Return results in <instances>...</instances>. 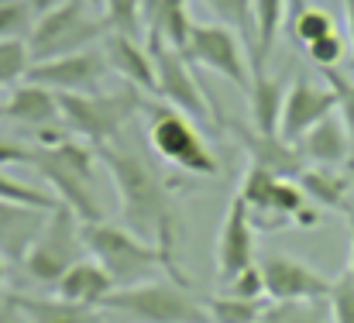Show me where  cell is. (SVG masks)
I'll return each mask as SVG.
<instances>
[{"instance_id": "obj_33", "label": "cell", "mask_w": 354, "mask_h": 323, "mask_svg": "<svg viewBox=\"0 0 354 323\" xmlns=\"http://www.w3.org/2000/svg\"><path fill=\"white\" fill-rule=\"evenodd\" d=\"M327 306H330V320L334 323H354V275L351 272H344L330 286Z\"/></svg>"}, {"instance_id": "obj_39", "label": "cell", "mask_w": 354, "mask_h": 323, "mask_svg": "<svg viewBox=\"0 0 354 323\" xmlns=\"http://www.w3.org/2000/svg\"><path fill=\"white\" fill-rule=\"evenodd\" d=\"M24 3H28V7H31V10H35V14L41 17V14H48L52 7H59L62 0H24Z\"/></svg>"}, {"instance_id": "obj_4", "label": "cell", "mask_w": 354, "mask_h": 323, "mask_svg": "<svg viewBox=\"0 0 354 323\" xmlns=\"http://www.w3.org/2000/svg\"><path fill=\"white\" fill-rule=\"evenodd\" d=\"M55 97H59V113L69 124V131L93 148L124 138V127L145 104L141 90L134 86H124L114 93L100 90V93H55Z\"/></svg>"}, {"instance_id": "obj_36", "label": "cell", "mask_w": 354, "mask_h": 323, "mask_svg": "<svg viewBox=\"0 0 354 323\" xmlns=\"http://www.w3.org/2000/svg\"><path fill=\"white\" fill-rule=\"evenodd\" d=\"M31 145H21L14 138H0V165H31Z\"/></svg>"}, {"instance_id": "obj_30", "label": "cell", "mask_w": 354, "mask_h": 323, "mask_svg": "<svg viewBox=\"0 0 354 323\" xmlns=\"http://www.w3.org/2000/svg\"><path fill=\"white\" fill-rule=\"evenodd\" d=\"M0 200H7V203H21V207H31V210H41V214H48V210L59 203L52 193L35 190V186H28V183H17V179L7 176L3 169H0Z\"/></svg>"}, {"instance_id": "obj_16", "label": "cell", "mask_w": 354, "mask_h": 323, "mask_svg": "<svg viewBox=\"0 0 354 323\" xmlns=\"http://www.w3.org/2000/svg\"><path fill=\"white\" fill-rule=\"evenodd\" d=\"M100 45H104V55H107L114 76H120L127 86H134V90H141V93L158 97L155 62H151V52H148V45H145L141 38L120 35V31H107V38H104Z\"/></svg>"}, {"instance_id": "obj_9", "label": "cell", "mask_w": 354, "mask_h": 323, "mask_svg": "<svg viewBox=\"0 0 354 323\" xmlns=\"http://www.w3.org/2000/svg\"><path fill=\"white\" fill-rule=\"evenodd\" d=\"M145 45H148L151 62H155L158 97H162L169 107H176L179 113H186L189 120L217 124V127H221L217 113H214L207 93H203V86H200V80H196V73H193V62H189L179 48L165 45L162 38H145Z\"/></svg>"}, {"instance_id": "obj_47", "label": "cell", "mask_w": 354, "mask_h": 323, "mask_svg": "<svg viewBox=\"0 0 354 323\" xmlns=\"http://www.w3.org/2000/svg\"><path fill=\"white\" fill-rule=\"evenodd\" d=\"M0 120H3V104H0Z\"/></svg>"}, {"instance_id": "obj_38", "label": "cell", "mask_w": 354, "mask_h": 323, "mask_svg": "<svg viewBox=\"0 0 354 323\" xmlns=\"http://www.w3.org/2000/svg\"><path fill=\"white\" fill-rule=\"evenodd\" d=\"M0 323H24V317L17 313V306L10 299H3V306H0Z\"/></svg>"}, {"instance_id": "obj_29", "label": "cell", "mask_w": 354, "mask_h": 323, "mask_svg": "<svg viewBox=\"0 0 354 323\" xmlns=\"http://www.w3.org/2000/svg\"><path fill=\"white\" fill-rule=\"evenodd\" d=\"M38 14L24 0H0V41H28Z\"/></svg>"}, {"instance_id": "obj_34", "label": "cell", "mask_w": 354, "mask_h": 323, "mask_svg": "<svg viewBox=\"0 0 354 323\" xmlns=\"http://www.w3.org/2000/svg\"><path fill=\"white\" fill-rule=\"evenodd\" d=\"M224 293H227V296H237V299H265V279H261L258 261L248 265L244 272H237L231 282H224Z\"/></svg>"}, {"instance_id": "obj_46", "label": "cell", "mask_w": 354, "mask_h": 323, "mask_svg": "<svg viewBox=\"0 0 354 323\" xmlns=\"http://www.w3.org/2000/svg\"><path fill=\"white\" fill-rule=\"evenodd\" d=\"M348 220H351V227H354V210H351V214H348Z\"/></svg>"}, {"instance_id": "obj_37", "label": "cell", "mask_w": 354, "mask_h": 323, "mask_svg": "<svg viewBox=\"0 0 354 323\" xmlns=\"http://www.w3.org/2000/svg\"><path fill=\"white\" fill-rule=\"evenodd\" d=\"M320 223H324V216H320L317 207H303V210L296 214V220H292V227H306V230H313V227H320Z\"/></svg>"}, {"instance_id": "obj_41", "label": "cell", "mask_w": 354, "mask_h": 323, "mask_svg": "<svg viewBox=\"0 0 354 323\" xmlns=\"http://www.w3.org/2000/svg\"><path fill=\"white\" fill-rule=\"evenodd\" d=\"M344 14H348V35H351V48H354V0H344Z\"/></svg>"}, {"instance_id": "obj_11", "label": "cell", "mask_w": 354, "mask_h": 323, "mask_svg": "<svg viewBox=\"0 0 354 323\" xmlns=\"http://www.w3.org/2000/svg\"><path fill=\"white\" fill-rule=\"evenodd\" d=\"M107 76H111V62H107L104 48H97V45L73 52V55L31 62V69H28V83H38L52 93H100Z\"/></svg>"}, {"instance_id": "obj_25", "label": "cell", "mask_w": 354, "mask_h": 323, "mask_svg": "<svg viewBox=\"0 0 354 323\" xmlns=\"http://www.w3.org/2000/svg\"><path fill=\"white\" fill-rule=\"evenodd\" d=\"M258 323H334V320H330L327 299H286V303L268 299V306L261 310Z\"/></svg>"}, {"instance_id": "obj_24", "label": "cell", "mask_w": 354, "mask_h": 323, "mask_svg": "<svg viewBox=\"0 0 354 323\" xmlns=\"http://www.w3.org/2000/svg\"><path fill=\"white\" fill-rule=\"evenodd\" d=\"M289 0H254V52H251V69H265L268 55L279 41V31L286 24Z\"/></svg>"}, {"instance_id": "obj_26", "label": "cell", "mask_w": 354, "mask_h": 323, "mask_svg": "<svg viewBox=\"0 0 354 323\" xmlns=\"http://www.w3.org/2000/svg\"><path fill=\"white\" fill-rule=\"evenodd\" d=\"M203 306L210 313V323H258L261 310L268 306L265 299H237V296H203Z\"/></svg>"}, {"instance_id": "obj_12", "label": "cell", "mask_w": 354, "mask_h": 323, "mask_svg": "<svg viewBox=\"0 0 354 323\" xmlns=\"http://www.w3.org/2000/svg\"><path fill=\"white\" fill-rule=\"evenodd\" d=\"M258 268H261V279H265V296L275 299V303H286V299H327L330 286H334L313 265H306L299 258H289V255H275V251L261 255Z\"/></svg>"}, {"instance_id": "obj_40", "label": "cell", "mask_w": 354, "mask_h": 323, "mask_svg": "<svg viewBox=\"0 0 354 323\" xmlns=\"http://www.w3.org/2000/svg\"><path fill=\"white\" fill-rule=\"evenodd\" d=\"M341 172H344V179H348V186H351V196H354V151H351V158L341 165Z\"/></svg>"}, {"instance_id": "obj_20", "label": "cell", "mask_w": 354, "mask_h": 323, "mask_svg": "<svg viewBox=\"0 0 354 323\" xmlns=\"http://www.w3.org/2000/svg\"><path fill=\"white\" fill-rule=\"evenodd\" d=\"M296 183L306 193V200H313L324 210H334V214H351L354 210L351 186H348L341 165L337 169H330V165H306L296 176Z\"/></svg>"}, {"instance_id": "obj_42", "label": "cell", "mask_w": 354, "mask_h": 323, "mask_svg": "<svg viewBox=\"0 0 354 323\" xmlns=\"http://www.w3.org/2000/svg\"><path fill=\"white\" fill-rule=\"evenodd\" d=\"M303 7H306V3H303V0H289V14H292V17H296V14H299V10H303ZM292 17H289V21H292Z\"/></svg>"}, {"instance_id": "obj_5", "label": "cell", "mask_w": 354, "mask_h": 323, "mask_svg": "<svg viewBox=\"0 0 354 323\" xmlns=\"http://www.w3.org/2000/svg\"><path fill=\"white\" fill-rule=\"evenodd\" d=\"M83 251H86V244H83V220L73 214L69 207L55 203L45 214L35 241L28 244V251L21 258V268H24V275L31 282H38L45 289H55L59 279L83 258Z\"/></svg>"}, {"instance_id": "obj_19", "label": "cell", "mask_w": 354, "mask_h": 323, "mask_svg": "<svg viewBox=\"0 0 354 323\" xmlns=\"http://www.w3.org/2000/svg\"><path fill=\"white\" fill-rule=\"evenodd\" d=\"M3 120H14L28 131H41L48 124H59L62 113H59V97L38 83H28L24 86H14L7 104H3Z\"/></svg>"}, {"instance_id": "obj_13", "label": "cell", "mask_w": 354, "mask_h": 323, "mask_svg": "<svg viewBox=\"0 0 354 323\" xmlns=\"http://www.w3.org/2000/svg\"><path fill=\"white\" fill-rule=\"evenodd\" d=\"M221 127H227L234 134V141L248 155V165H254V169H265L279 179H296L306 169V158L299 155V148L292 141H286L282 134H261L241 120H221Z\"/></svg>"}, {"instance_id": "obj_28", "label": "cell", "mask_w": 354, "mask_h": 323, "mask_svg": "<svg viewBox=\"0 0 354 323\" xmlns=\"http://www.w3.org/2000/svg\"><path fill=\"white\" fill-rule=\"evenodd\" d=\"M289 35H292L296 45L306 48V45H313V41L334 35V17H330L327 10H320V7H303V10L289 21Z\"/></svg>"}, {"instance_id": "obj_31", "label": "cell", "mask_w": 354, "mask_h": 323, "mask_svg": "<svg viewBox=\"0 0 354 323\" xmlns=\"http://www.w3.org/2000/svg\"><path fill=\"white\" fill-rule=\"evenodd\" d=\"M31 62H35V59H31L28 41H0V86L24 83Z\"/></svg>"}, {"instance_id": "obj_45", "label": "cell", "mask_w": 354, "mask_h": 323, "mask_svg": "<svg viewBox=\"0 0 354 323\" xmlns=\"http://www.w3.org/2000/svg\"><path fill=\"white\" fill-rule=\"evenodd\" d=\"M3 299H7V293H3V289H0V306H3Z\"/></svg>"}, {"instance_id": "obj_6", "label": "cell", "mask_w": 354, "mask_h": 323, "mask_svg": "<svg viewBox=\"0 0 354 323\" xmlns=\"http://www.w3.org/2000/svg\"><path fill=\"white\" fill-rule=\"evenodd\" d=\"M100 310L120 313L134 323H210L203 296H196L186 282H138L114 289Z\"/></svg>"}, {"instance_id": "obj_27", "label": "cell", "mask_w": 354, "mask_h": 323, "mask_svg": "<svg viewBox=\"0 0 354 323\" xmlns=\"http://www.w3.org/2000/svg\"><path fill=\"white\" fill-rule=\"evenodd\" d=\"M203 3L221 17V24L241 35L248 52H254V0H203Z\"/></svg>"}, {"instance_id": "obj_14", "label": "cell", "mask_w": 354, "mask_h": 323, "mask_svg": "<svg viewBox=\"0 0 354 323\" xmlns=\"http://www.w3.org/2000/svg\"><path fill=\"white\" fill-rule=\"evenodd\" d=\"M337 110V93L330 86L313 83L310 76H296L292 86L286 90V104H282V120H279V134L286 141H299L310 127H317L324 117H330Z\"/></svg>"}, {"instance_id": "obj_3", "label": "cell", "mask_w": 354, "mask_h": 323, "mask_svg": "<svg viewBox=\"0 0 354 323\" xmlns=\"http://www.w3.org/2000/svg\"><path fill=\"white\" fill-rule=\"evenodd\" d=\"M83 244H86L90 258L107 268V275L114 279L118 289L145 282L155 268H169L165 255L155 244H148L145 237H138L134 230H127L124 223H111V220L83 223Z\"/></svg>"}, {"instance_id": "obj_2", "label": "cell", "mask_w": 354, "mask_h": 323, "mask_svg": "<svg viewBox=\"0 0 354 323\" xmlns=\"http://www.w3.org/2000/svg\"><path fill=\"white\" fill-rule=\"evenodd\" d=\"M31 169L48 183L52 196L69 207L83 223H100L104 216V200L97 190V169L93 162L100 158L93 145L83 138H69L55 148H38L31 145Z\"/></svg>"}, {"instance_id": "obj_17", "label": "cell", "mask_w": 354, "mask_h": 323, "mask_svg": "<svg viewBox=\"0 0 354 323\" xmlns=\"http://www.w3.org/2000/svg\"><path fill=\"white\" fill-rule=\"evenodd\" d=\"M114 279L107 275V268L93 258H80L55 286V296L66 299V303H76V306H86V310H100L107 303V296L114 293Z\"/></svg>"}, {"instance_id": "obj_35", "label": "cell", "mask_w": 354, "mask_h": 323, "mask_svg": "<svg viewBox=\"0 0 354 323\" xmlns=\"http://www.w3.org/2000/svg\"><path fill=\"white\" fill-rule=\"evenodd\" d=\"M306 55H310V62L320 66V69H337V62L344 59V41H341V35L334 31V35H327V38L306 45Z\"/></svg>"}, {"instance_id": "obj_32", "label": "cell", "mask_w": 354, "mask_h": 323, "mask_svg": "<svg viewBox=\"0 0 354 323\" xmlns=\"http://www.w3.org/2000/svg\"><path fill=\"white\" fill-rule=\"evenodd\" d=\"M324 80L330 83V90L337 93V113L348 127V138H351V151H354V83L348 76H341L337 69H320Z\"/></svg>"}, {"instance_id": "obj_15", "label": "cell", "mask_w": 354, "mask_h": 323, "mask_svg": "<svg viewBox=\"0 0 354 323\" xmlns=\"http://www.w3.org/2000/svg\"><path fill=\"white\" fill-rule=\"evenodd\" d=\"M254 234L258 230L251 227L248 203L234 193V200L224 214V223H221V234H217V279H221V286L258 261L254 258Z\"/></svg>"}, {"instance_id": "obj_1", "label": "cell", "mask_w": 354, "mask_h": 323, "mask_svg": "<svg viewBox=\"0 0 354 323\" xmlns=\"http://www.w3.org/2000/svg\"><path fill=\"white\" fill-rule=\"evenodd\" d=\"M100 162L111 169L114 190H118L120 203V220L127 230H134L138 237H145L148 244H155L176 282H186L183 272L176 268V234H179V214H176V200H172V186L169 179L151 165V158L124 141H111L97 148Z\"/></svg>"}, {"instance_id": "obj_23", "label": "cell", "mask_w": 354, "mask_h": 323, "mask_svg": "<svg viewBox=\"0 0 354 323\" xmlns=\"http://www.w3.org/2000/svg\"><path fill=\"white\" fill-rule=\"evenodd\" d=\"M7 299L17 306L24 323H97L93 310L66 303L59 296H24V293H7Z\"/></svg>"}, {"instance_id": "obj_22", "label": "cell", "mask_w": 354, "mask_h": 323, "mask_svg": "<svg viewBox=\"0 0 354 323\" xmlns=\"http://www.w3.org/2000/svg\"><path fill=\"white\" fill-rule=\"evenodd\" d=\"M41 220H45L41 210H31V207L0 200V255L7 261H21L24 251H28V244L35 241Z\"/></svg>"}, {"instance_id": "obj_44", "label": "cell", "mask_w": 354, "mask_h": 323, "mask_svg": "<svg viewBox=\"0 0 354 323\" xmlns=\"http://www.w3.org/2000/svg\"><path fill=\"white\" fill-rule=\"evenodd\" d=\"M348 272L354 275V227H351V265H348Z\"/></svg>"}, {"instance_id": "obj_8", "label": "cell", "mask_w": 354, "mask_h": 323, "mask_svg": "<svg viewBox=\"0 0 354 323\" xmlns=\"http://www.w3.org/2000/svg\"><path fill=\"white\" fill-rule=\"evenodd\" d=\"M148 117V141L158 151L162 162H172L183 172L193 176H217V155L210 151V145L203 141V131L176 107H162V104H141Z\"/></svg>"}, {"instance_id": "obj_7", "label": "cell", "mask_w": 354, "mask_h": 323, "mask_svg": "<svg viewBox=\"0 0 354 323\" xmlns=\"http://www.w3.org/2000/svg\"><path fill=\"white\" fill-rule=\"evenodd\" d=\"M107 21L104 14H93L86 0H62L48 14H41L28 35V48L35 62L73 55L83 48H93L107 38Z\"/></svg>"}, {"instance_id": "obj_21", "label": "cell", "mask_w": 354, "mask_h": 323, "mask_svg": "<svg viewBox=\"0 0 354 323\" xmlns=\"http://www.w3.org/2000/svg\"><path fill=\"white\" fill-rule=\"evenodd\" d=\"M244 97H248V110H251V127L261 134H279L286 86L275 76H268V69H251V86Z\"/></svg>"}, {"instance_id": "obj_18", "label": "cell", "mask_w": 354, "mask_h": 323, "mask_svg": "<svg viewBox=\"0 0 354 323\" xmlns=\"http://www.w3.org/2000/svg\"><path fill=\"white\" fill-rule=\"evenodd\" d=\"M299 155L306 158V165H344L351 158V138H348V127L341 117H324L317 127H310L299 141H296Z\"/></svg>"}, {"instance_id": "obj_43", "label": "cell", "mask_w": 354, "mask_h": 323, "mask_svg": "<svg viewBox=\"0 0 354 323\" xmlns=\"http://www.w3.org/2000/svg\"><path fill=\"white\" fill-rule=\"evenodd\" d=\"M3 282H7V258L0 255V289H3Z\"/></svg>"}, {"instance_id": "obj_10", "label": "cell", "mask_w": 354, "mask_h": 323, "mask_svg": "<svg viewBox=\"0 0 354 323\" xmlns=\"http://www.w3.org/2000/svg\"><path fill=\"white\" fill-rule=\"evenodd\" d=\"M183 55L189 62H196V66L224 76L227 83H234L241 93H248V86H251L248 45L241 41V35L231 31L227 24H196Z\"/></svg>"}]
</instances>
